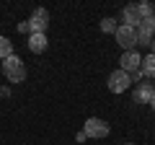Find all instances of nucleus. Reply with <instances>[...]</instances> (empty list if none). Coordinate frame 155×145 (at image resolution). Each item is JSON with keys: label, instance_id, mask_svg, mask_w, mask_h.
<instances>
[{"label": "nucleus", "instance_id": "a211bd4d", "mask_svg": "<svg viewBox=\"0 0 155 145\" xmlns=\"http://www.w3.org/2000/svg\"><path fill=\"white\" fill-rule=\"evenodd\" d=\"M129 145H134V143H129Z\"/></svg>", "mask_w": 155, "mask_h": 145}, {"label": "nucleus", "instance_id": "4468645a", "mask_svg": "<svg viewBox=\"0 0 155 145\" xmlns=\"http://www.w3.org/2000/svg\"><path fill=\"white\" fill-rule=\"evenodd\" d=\"M18 31H21V34H31V29H28V21H21V23H18Z\"/></svg>", "mask_w": 155, "mask_h": 145}, {"label": "nucleus", "instance_id": "39448f33", "mask_svg": "<svg viewBox=\"0 0 155 145\" xmlns=\"http://www.w3.org/2000/svg\"><path fill=\"white\" fill-rule=\"evenodd\" d=\"M119 65H122V70L127 72V75H134V72L142 70V57H140V52H137V49L124 52L122 60H119Z\"/></svg>", "mask_w": 155, "mask_h": 145}, {"label": "nucleus", "instance_id": "f257e3e1", "mask_svg": "<svg viewBox=\"0 0 155 145\" xmlns=\"http://www.w3.org/2000/svg\"><path fill=\"white\" fill-rule=\"evenodd\" d=\"M3 72H5V78L11 80V83H23V80H26V65H23V60L16 57V55H11L3 62Z\"/></svg>", "mask_w": 155, "mask_h": 145}, {"label": "nucleus", "instance_id": "20e7f679", "mask_svg": "<svg viewBox=\"0 0 155 145\" xmlns=\"http://www.w3.org/2000/svg\"><path fill=\"white\" fill-rule=\"evenodd\" d=\"M129 86H132V78H129L122 67H119V70H114V72L109 75V91H111V93H124Z\"/></svg>", "mask_w": 155, "mask_h": 145}, {"label": "nucleus", "instance_id": "ddd939ff", "mask_svg": "<svg viewBox=\"0 0 155 145\" xmlns=\"http://www.w3.org/2000/svg\"><path fill=\"white\" fill-rule=\"evenodd\" d=\"M116 29H119V26H116L114 18H104V21H101V31H104V34H116Z\"/></svg>", "mask_w": 155, "mask_h": 145}, {"label": "nucleus", "instance_id": "9d476101", "mask_svg": "<svg viewBox=\"0 0 155 145\" xmlns=\"http://www.w3.org/2000/svg\"><path fill=\"white\" fill-rule=\"evenodd\" d=\"M28 49L34 55H41L47 49V34H28Z\"/></svg>", "mask_w": 155, "mask_h": 145}, {"label": "nucleus", "instance_id": "0eeeda50", "mask_svg": "<svg viewBox=\"0 0 155 145\" xmlns=\"http://www.w3.org/2000/svg\"><path fill=\"white\" fill-rule=\"evenodd\" d=\"M47 26H49V13H47L44 8H36V11L31 13V18H28V29H31V34H44Z\"/></svg>", "mask_w": 155, "mask_h": 145}, {"label": "nucleus", "instance_id": "6e6552de", "mask_svg": "<svg viewBox=\"0 0 155 145\" xmlns=\"http://www.w3.org/2000/svg\"><path fill=\"white\" fill-rule=\"evenodd\" d=\"M122 21H124V26H132V29H137L140 23H142V11H140V3L124 5V11H122Z\"/></svg>", "mask_w": 155, "mask_h": 145}, {"label": "nucleus", "instance_id": "dca6fc26", "mask_svg": "<svg viewBox=\"0 0 155 145\" xmlns=\"http://www.w3.org/2000/svg\"><path fill=\"white\" fill-rule=\"evenodd\" d=\"M150 47H153V52H150V55H155V39H153V44H150Z\"/></svg>", "mask_w": 155, "mask_h": 145}, {"label": "nucleus", "instance_id": "2eb2a0df", "mask_svg": "<svg viewBox=\"0 0 155 145\" xmlns=\"http://www.w3.org/2000/svg\"><path fill=\"white\" fill-rule=\"evenodd\" d=\"M75 140H78V143H83V140H88V135H85V132H83V130H80V132H78V135H75Z\"/></svg>", "mask_w": 155, "mask_h": 145}, {"label": "nucleus", "instance_id": "7ed1b4c3", "mask_svg": "<svg viewBox=\"0 0 155 145\" xmlns=\"http://www.w3.org/2000/svg\"><path fill=\"white\" fill-rule=\"evenodd\" d=\"M83 132L88 135V137H106V135L111 132V127H109V122H104V119H98V117H91V119H85V124H83Z\"/></svg>", "mask_w": 155, "mask_h": 145}, {"label": "nucleus", "instance_id": "f03ea898", "mask_svg": "<svg viewBox=\"0 0 155 145\" xmlns=\"http://www.w3.org/2000/svg\"><path fill=\"white\" fill-rule=\"evenodd\" d=\"M116 42H119V47H122L124 52H132L134 47H137V29H132V26H119L116 29Z\"/></svg>", "mask_w": 155, "mask_h": 145}, {"label": "nucleus", "instance_id": "423d86ee", "mask_svg": "<svg viewBox=\"0 0 155 145\" xmlns=\"http://www.w3.org/2000/svg\"><path fill=\"white\" fill-rule=\"evenodd\" d=\"M153 36H155V18H142V23L137 26V44L145 47V44H153Z\"/></svg>", "mask_w": 155, "mask_h": 145}, {"label": "nucleus", "instance_id": "1a4fd4ad", "mask_svg": "<svg viewBox=\"0 0 155 145\" xmlns=\"http://www.w3.org/2000/svg\"><path fill=\"white\" fill-rule=\"evenodd\" d=\"M155 96V86L147 83V80H140L134 86V104H150Z\"/></svg>", "mask_w": 155, "mask_h": 145}, {"label": "nucleus", "instance_id": "f3484780", "mask_svg": "<svg viewBox=\"0 0 155 145\" xmlns=\"http://www.w3.org/2000/svg\"><path fill=\"white\" fill-rule=\"evenodd\" d=\"M150 106H153V109H155V96H153V101H150Z\"/></svg>", "mask_w": 155, "mask_h": 145}, {"label": "nucleus", "instance_id": "f8f14e48", "mask_svg": "<svg viewBox=\"0 0 155 145\" xmlns=\"http://www.w3.org/2000/svg\"><path fill=\"white\" fill-rule=\"evenodd\" d=\"M11 55H13V42L8 39V36H0V57L8 60Z\"/></svg>", "mask_w": 155, "mask_h": 145}, {"label": "nucleus", "instance_id": "9b49d317", "mask_svg": "<svg viewBox=\"0 0 155 145\" xmlns=\"http://www.w3.org/2000/svg\"><path fill=\"white\" fill-rule=\"evenodd\" d=\"M142 78H155V55L142 57Z\"/></svg>", "mask_w": 155, "mask_h": 145}]
</instances>
